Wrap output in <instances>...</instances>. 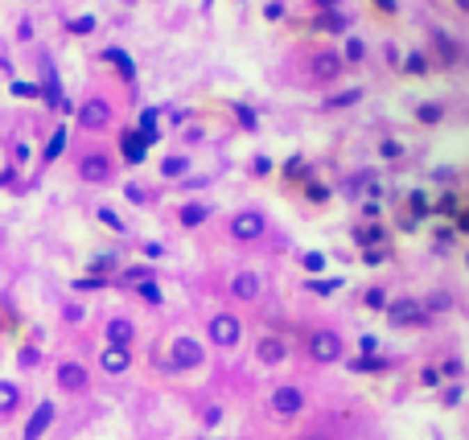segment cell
<instances>
[{"label": "cell", "mask_w": 469, "mask_h": 440, "mask_svg": "<svg viewBox=\"0 0 469 440\" xmlns=\"http://www.w3.org/2000/svg\"><path fill=\"white\" fill-rule=\"evenodd\" d=\"M301 267H305L309 276H321V272H326V256H321V251H305V256H301Z\"/></svg>", "instance_id": "cell-33"}, {"label": "cell", "mask_w": 469, "mask_h": 440, "mask_svg": "<svg viewBox=\"0 0 469 440\" xmlns=\"http://www.w3.org/2000/svg\"><path fill=\"white\" fill-rule=\"evenodd\" d=\"M255 358H260L264 366H280L284 358H288V342L276 338V333H268V338H260V342H255Z\"/></svg>", "instance_id": "cell-15"}, {"label": "cell", "mask_w": 469, "mask_h": 440, "mask_svg": "<svg viewBox=\"0 0 469 440\" xmlns=\"http://www.w3.org/2000/svg\"><path fill=\"white\" fill-rule=\"evenodd\" d=\"M103 342H111V346H132V342H136V325H132V317H107V325H103Z\"/></svg>", "instance_id": "cell-14"}, {"label": "cell", "mask_w": 469, "mask_h": 440, "mask_svg": "<svg viewBox=\"0 0 469 440\" xmlns=\"http://www.w3.org/2000/svg\"><path fill=\"white\" fill-rule=\"evenodd\" d=\"M234 116H239V124H243L247 132H255V111H251V107H234Z\"/></svg>", "instance_id": "cell-48"}, {"label": "cell", "mask_w": 469, "mask_h": 440, "mask_svg": "<svg viewBox=\"0 0 469 440\" xmlns=\"http://www.w3.org/2000/svg\"><path fill=\"white\" fill-rule=\"evenodd\" d=\"M301 440H333V437H329V432H305Z\"/></svg>", "instance_id": "cell-62"}, {"label": "cell", "mask_w": 469, "mask_h": 440, "mask_svg": "<svg viewBox=\"0 0 469 440\" xmlns=\"http://www.w3.org/2000/svg\"><path fill=\"white\" fill-rule=\"evenodd\" d=\"M313 25L337 38V33H346V29H350V17H346V13H337V8H321V17H317Z\"/></svg>", "instance_id": "cell-20"}, {"label": "cell", "mask_w": 469, "mask_h": 440, "mask_svg": "<svg viewBox=\"0 0 469 440\" xmlns=\"http://www.w3.org/2000/svg\"><path fill=\"white\" fill-rule=\"evenodd\" d=\"M363 305H367V308H375V313H383V305H387V292H383L379 284H371V288L363 292Z\"/></svg>", "instance_id": "cell-34"}, {"label": "cell", "mask_w": 469, "mask_h": 440, "mask_svg": "<svg viewBox=\"0 0 469 440\" xmlns=\"http://www.w3.org/2000/svg\"><path fill=\"white\" fill-rule=\"evenodd\" d=\"M74 120H79V128H83V132H103V128L116 120V111H111V103H107V99L91 95V99L74 111Z\"/></svg>", "instance_id": "cell-7"}, {"label": "cell", "mask_w": 469, "mask_h": 440, "mask_svg": "<svg viewBox=\"0 0 469 440\" xmlns=\"http://www.w3.org/2000/svg\"><path fill=\"white\" fill-rule=\"evenodd\" d=\"M379 4V13H387V17H395V13H399V4H395V0H375Z\"/></svg>", "instance_id": "cell-58"}, {"label": "cell", "mask_w": 469, "mask_h": 440, "mask_svg": "<svg viewBox=\"0 0 469 440\" xmlns=\"http://www.w3.org/2000/svg\"><path fill=\"white\" fill-rule=\"evenodd\" d=\"M284 173H288V177H296V173H301V157H292V161L284 165Z\"/></svg>", "instance_id": "cell-61"}, {"label": "cell", "mask_w": 469, "mask_h": 440, "mask_svg": "<svg viewBox=\"0 0 469 440\" xmlns=\"http://www.w3.org/2000/svg\"><path fill=\"white\" fill-rule=\"evenodd\" d=\"M408 206H412V219H424V214H432V202H428V198H424L420 189H416V194H412V198H408Z\"/></svg>", "instance_id": "cell-39"}, {"label": "cell", "mask_w": 469, "mask_h": 440, "mask_svg": "<svg viewBox=\"0 0 469 440\" xmlns=\"http://www.w3.org/2000/svg\"><path fill=\"white\" fill-rule=\"evenodd\" d=\"M29 157H33V148H29L25 140H17V144H13V161H17V165H25Z\"/></svg>", "instance_id": "cell-49"}, {"label": "cell", "mask_w": 469, "mask_h": 440, "mask_svg": "<svg viewBox=\"0 0 469 440\" xmlns=\"http://www.w3.org/2000/svg\"><path fill=\"white\" fill-rule=\"evenodd\" d=\"M326 198H329L326 185H309V202H326Z\"/></svg>", "instance_id": "cell-56"}, {"label": "cell", "mask_w": 469, "mask_h": 440, "mask_svg": "<svg viewBox=\"0 0 469 440\" xmlns=\"http://www.w3.org/2000/svg\"><path fill=\"white\" fill-rule=\"evenodd\" d=\"M103 272H116V256H95L91 276H103Z\"/></svg>", "instance_id": "cell-43"}, {"label": "cell", "mask_w": 469, "mask_h": 440, "mask_svg": "<svg viewBox=\"0 0 469 440\" xmlns=\"http://www.w3.org/2000/svg\"><path fill=\"white\" fill-rule=\"evenodd\" d=\"M206 338H210L218 350H231V346H239V342H243V321H239V313H231V308H218V313L206 321Z\"/></svg>", "instance_id": "cell-3"}, {"label": "cell", "mask_w": 469, "mask_h": 440, "mask_svg": "<svg viewBox=\"0 0 469 440\" xmlns=\"http://www.w3.org/2000/svg\"><path fill=\"white\" fill-rule=\"evenodd\" d=\"M13 95H21V99H42V87H33V83H13Z\"/></svg>", "instance_id": "cell-45"}, {"label": "cell", "mask_w": 469, "mask_h": 440, "mask_svg": "<svg viewBox=\"0 0 469 440\" xmlns=\"http://www.w3.org/2000/svg\"><path fill=\"white\" fill-rule=\"evenodd\" d=\"M66 140H70V136H66V128H54V136H49V144H46V152H42V165H54V161L66 152Z\"/></svg>", "instance_id": "cell-22"}, {"label": "cell", "mask_w": 469, "mask_h": 440, "mask_svg": "<svg viewBox=\"0 0 469 440\" xmlns=\"http://www.w3.org/2000/svg\"><path fill=\"white\" fill-rule=\"evenodd\" d=\"M309 284V292H317V297H333V292H342V276H329V280H305Z\"/></svg>", "instance_id": "cell-27"}, {"label": "cell", "mask_w": 469, "mask_h": 440, "mask_svg": "<svg viewBox=\"0 0 469 440\" xmlns=\"http://www.w3.org/2000/svg\"><path fill=\"white\" fill-rule=\"evenodd\" d=\"M124 198H128L132 206H144V198H148V194H144L141 185H124Z\"/></svg>", "instance_id": "cell-51"}, {"label": "cell", "mask_w": 469, "mask_h": 440, "mask_svg": "<svg viewBox=\"0 0 469 440\" xmlns=\"http://www.w3.org/2000/svg\"><path fill=\"white\" fill-rule=\"evenodd\" d=\"M202 362H206V346H202L198 338H189V333L173 338V346H169V354H165V366H169V375H186V370H198Z\"/></svg>", "instance_id": "cell-1"}, {"label": "cell", "mask_w": 469, "mask_h": 440, "mask_svg": "<svg viewBox=\"0 0 469 440\" xmlns=\"http://www.w3.org/2000/svg\"><path fill=\"white\" fill-rule=\"evenodd\" d=\"M342 74H346V58H342L337 45H321V49L309 54V79L313 83H337Z\"/></svg>", "instance_id": "cell-4"}, {"label": "cell", "mask_w": 469, "mask_h": 440, "mask_svg": "<svg viewBox=\"0 0 469 440\" xmlns=\"http://www.w3.org/2000/svg\"><path fill=\"white\" fill-rule=\"evenodd\" d=\"M132 288H136V297H141L144 305H161V301H165V297H161V288H157V276H152V280H141V284H132Z\"/></svg>", "instance_id": "cell-28"}, {"label": "cell", "mask_w": 469, "mask_h": 440, "mask_svg": "<svg viewBox=\"0 0 469 440\" xmlns=\"http://www.w3.org/2000/svg\"><path fill=\"white\" fill-rule=\"evenodd\" d=\"M79 177L87 185H107V181H116V161L107 152H83L79 157Z\"/></svg>", "instance_id": "cell-8"}, {"label": "cell", "mask_w": 469, "mask_h": 440, "mask_svg": "<svg viewBox=\"0 0 469 440\" xmlns=\"http://www.w3.org/2000/svg\"><path fill=\"white\" fill-rule=\"evenodd\" d=\"M70 33H95V17H74L70 21Z\"/></svg>", "instance_id": "cell-47"}, {"label": "cell", "mask_w": 469, "mask_h": 440, "mask_svg": "<svg viewBox=\"0 0 469 440\" xmlns=\"http://www.w3.org/2000/svg\"><path fill=\"white\" fill-rule=\"evenodd\" d=\"M432 214H440V219H449V214H457V198H453V194H445V198H436V202H432Z\"/></svg>", "instance_id": "cell-37"}, {"label": "cell", "mask_w": 469, "mask_h": 440, "mask_svg": "<svg viewBox=\"0 0 469 440\" xmlns=\"http://www.w3.org/2000/svg\"><path fill=\"white\" fill-rule=\"evenodd\" d=\"M404 70H408V74H416V79H420L424 70H428V58H424L420 49H412V54H408V58H404Z\"/></svg>", "instance_id": "cell-35"}, {"label": "cell", "mask_w": 469, "mask_h": 440, "mask_svg": "<svg viewBox=\"0 0 469 440\" xmlns=\"http://www.w3.org/2000/svg\"><path fill=\"white\" fill-rule=\"evenodd\" d=\"M379 152H383L387 161H399V157H404V144H399V140H383V144H379Z\"/></svg>", "instance_id": "cell-42"}, {"label": "cell", "mask_w": 469, "mask_h": 440, "mask_svg": "<svg viewBox=\"0 0 469 440\" xmlns=\"http://www.w3.org/2000/svg\"><path fill=\"white\" fill-rule=\"evenodd\" d=\"M21 387H17V383H8V379H0V420H4V416H17V411H21Z\"/></svg>", "instance_id": "cell-19"}, {"label": "cell", "mask_w": 469, "mask_h": 440, "mask_svg": "<svg viewBox=\"0 0 469 440\" xmlns=\"http://www.w3.org/2000/svg\"><path fill=\"white\" fill-rule=\"evenodd\" d=\"M144 256H148V260H161V256H165V247H161V243H144Z\"/></svg>", "instance_id": "cell-57"}, {"label": "cell", "mask_w": 469, "mask_h": 440, "mask_svg": "<svg viewBox=\"0 0 469 440\" xmlns=\"http://www.w3.org/2000/svg\"><path fill=\"white\" fill-rule=\"evenodd\" d=\"M342 58H346V66L367 62V42H363V38H346V42H342Z\"/></svg>", "instance_id": "cell-23"}, {"label": "cell", "mask_w": 469, "mask_h": 440, "mask_svg": "<svg viewBox=\"0 0 469 440\" xmlns=\"http://www.w3.org/2000/svg\"><path fill=\"white\" fill-rule=\"evenodd\" d=\"M313 4H317V8H337L342 0H313Z\"/></svg>", "instance_id": "cell-63"}, {"label": "cell", "mask_w": 469, "mask_h": 440, "mask_svg": "<svg viewBox=\"0 0 469 440\" xmlns=\"http://www.w3.org/2000/svg\"><path fill=\"white\" fill-rule=\"evenodd\" d=\"M227 292H231L234 301H243V305L260 301V276H255V272H234L231 284H227Z\"/></svg>", "instance_id": "cell-13"}, {"label": "cell", "mask_w": 469, "mask_h": 440, "mask_svg": "<svg viewBox=\"0 0 469 440\" xmlns=\"http://www.w3.org/2000/svg\"><path fill=\"white\" fill-rule=\"evenodd\" d=\"M251 169H255V177H268V173H272V161H268V157H255V161H251Z\"/></svg>", "instance_id": "cell-55"}, {"label": "cell", "mask_w": 469, "mask_h": 440, "mask_svg": "<svg viewBox=\"0 0 469 440\" xmlns=\"http://www.w3.org/2000/svg\"><path fill=\"white\" fill-rule=\"evenodd\" d=\"M350 370H358V375H383V370H391V362L379 358V354H363V358L350 362Z\"/></svg>", "instance_id": "cell-21"}, {"label": "cell", "mask_w": 469, "mask_h": 440, "mask_svg": "<svg viewBox=\"0 0 469 440\" xmlns=\"http://www.w3.org/2000/svg\"><path fill=\"white\" fill-rule=\"evenodd\" d=\"M354 103H363V91H342V95H333V99H326V111H342V107H354Z\"/></svg>", "instance_id": "cell-26"}, {"label": "cell", "mask_w": 469, "mask_h": 440, "mask_svg": "<svg viewBox=\"0 0 469 440\" xmlns=\"http://www.w3.org/2000/svg\"><path fill=\"white\" fill-rule=\"evenodd\" d=\"M74 288H79V292H95V288H107V276H79V280H74Z\"/></svg>", "instance_id": "cell-40"}, {"label": "cell", "mask_w": 469, "mask_h": 440, "mask_svg": "<svg viewBox=\"0 0 469 440\" xmlns=\"http://www.w3.org/2000/svg\"><path fill=\"white\" fill-rule=\"evenodd\" d=\"M305 354H309V362H317V366H333V362H342L346 342H342L337 329H313V333L305 338Z\"/></svg>", "instance_id": "cell-2"}, {"label": "cell", "mask_w": 469, "mask_h": 440, "mask_svg": "<svg viewBox=\"0 0 469 440\" xmlns=\"http://www.w3.org/2000/svg\"><path fill=\"white\" fill-rule=\"evenodd\" d=\"M210 214H214V210H210L206 202H186V206L177 210V222H182L186 230H198V226H206V222H210Z\"/></svg>", "instance_id": "cell-16"}, {"label": "cell", "mask_w": 469, "mask_h": 440, "mask_svg": "<svg viewBox=\"0 0 469 440\" xmlns=\"http://www.w3.org/2000/svg\"><path fill=\"white\" fill-rule=\"evenodd\" d=\"M383 260H387V256H383V251H379V247H363V264H367V267L383 264Z\"/></svg>", "instance_id": "cell-52"}, {"label": "cell", "mask_w": 469, "mask_h": 440, "mask_svg": "<svg viewBox=\"0 0 469 440\" xmlns=\"http://www.w3.org/2000/svg\"><path fill=\"white\" fill-rule=\"evenodd\" d=\"M436 370H440V379H449V383H457V379L466 375V362H461V358H445V362H440Z\"/></svg>", "instance_id": "cell-31"}, {"label": "cell", "mask_w": 469, "mask_h": 440, "mask_svg": "<svg viewBox=\"0 0 469 440\" xmlns=\"http://www.w3.org/2000/svg\"><path fill=\"white\" fill-rule=\"evenodd\" d=\"M420 383H424V387H440L445 379H440V370H436V366H424V370H420Z\"/></svg>", "instance_id": "cell-46"}, {"label": "cell", "mask_w": 469, "mask_h": 440, "mask_svg": "<svg viewBox=\"0 0 469 440\" xmlns=\"http://www.w3.org/2000/svg\"><path fill=\"white\" fill-rule=\"evenodd\" d=\"M99 370L103 375H128L132 370V346H103L99 350Z\"/></svg>", "instance_id": "cell-11"}, {"label": "cell", "mask_w": 469, "mask_h": 440, "mask_svg": "<svg viewBox=\"0 0 469 440\" xmlns=\"http://www.w3.org/2000/svg\"><path fill=\"white\" fill-rule=\"evenodd\" d=\"M387 313V321L395 325V329H408V325H428V313H424L420 301H412V297H404V301H387L383 305Z\"/></svg>", "instance_id": "cell-9"}, {"label": "cell", "mask_w": 469, "mask_h": 440, "mask_svg": "<svg viewBox=\"0 0 469 440\" xmlns=\"http://www.w3.org/2000/svg\"><path fill=\"white\" fill-rule=\"evenodd\" d=\"M136 132L144 136V144H157V111H141V128Z\"/></svg>", "instance_id": "cell-32"}, {"label": "cell", "mask_w": 469, "mask_h": 440, "mask_svg": "<svg viewBox=\"0 0 469 440\" xmlns=\"http://www.w3.org/2000/svg\"><path fill=\"white\" fill-rule=\"evenodd\" d=\"M309 407V395H305V387H296V383H284L276 387L272 395H268V411L276 416V420H292V416H301Z\"/></svg>", "instance_id": "cell-5"}, {"label": "cell", "mask_w": 469, "mask_h": 440, "mask_svg": "<svg viewBox=\"0 0 469 440\" xmlns=\"http://www.w3.org/2000/svg\"><path fill=\"white\" fill-rule=\"evenodd\" d=\"M152 276H157L152 267L132 264V267H124V272H120V284H128V288H132V284H141V280H152Z\"/></svg>", "instance_id": "cell-29"}, {"label": "cell", "mask_w": 469, "mask_h": 440, "mask_svg": "<svg viewBox=\"0 0 469 440\" xmlns=\"http://www.w3.org/2000/svg\"><path fill=\"white\" fill-rule=\"evenodd\" d=\"M54 420H58V403H42V407H33V416H29V424H25V432H21V440H42L54 428Z\"/></svg>", "instance_id": "cell-12"}, {"label": "cell", "mask_w": 469, "mask_h": 440, "mask_svg": "<svg viewBox=\"0 0 469 440\" xmlns=\"http://www.w3.org/2000/svg\"><path fill=\"white\" fill-rule=\"evenodd\" d=\"M62 317H66V321H74V325H79V321H83V317H87V308H83V305H66V308H62Z\"/></svg>", "instance_id": "cell-54"}, {"label": "cell", "mask_w": 469, "mask_h": 440, "mask_svg": "<svg viewBox=\"0 0 469 440\" xmlns=\"http://www.w3.org/2000/svg\"><path fill=\"white\" fill-rule=\"evenodd\" d=\"M103 62H111V66L120 70V79H124V83H136V62H132L120 45H107V49H103Z\"/></svg>", "instance_id": "cell-18"}, {"label": "cell", "mask_w": 469, "mask_h": 440, "mask_svg": "<svg viewBox=\"0 0 469 440\" xmlns=\"http://www.w3.org/2000/svg\"><path fill=\"white\" fill-rule=\"evenodd\" d=\"M264 235H268V214L255 210V206L239 210V214L231 219V239L234 243H260Z\"/></svg>", "instance_id": "cell-6"}, {"label": "cell", "mask_w": 469, "mask_h": 440, "mask_svg": "<svg viewBox=\"0 0 469 440\" xmlns=\"http://www.w3.org/2000/svg\"><path fill=\"white\" fill-rule=\"evenodd\" d=\"M358 350H363V354H379V338H375V333H363V338H358Z\"/></svg>", "instance_id": "cell-53"}, {"label": "cell", "mask_w": 469, "mask_h": 440, "mask_svg": "<svg viewBox=\"0 0 469 440\" xmlns=\"http://www.w3.org/2000/svg\"><path fill=\"white\" fill-rule=\"evenodd\" d=\"M445 403L457 407V403H461V387H449V391H445Z\"/></svg>", "instance_id": "cell-60"}, {"label": "cell", "mask_w": 469, "mask_h": 440, "mask_svg": "<svg viewBox=\"0 0 469 440\" xmlns=\"http://www.w3.org/2000/svg\"><path fill=\"white\" fill-rule=\"evenodd\" d=\"M363 214H367V219H379V214H383V206H379V202H363Z\"/></svg>", "instance_id": "cell-59"}, {"label": "cell", "mask_w": 469, "mask_h": 440, "mask_svg": "<svg viewBox=\"0 0 469 440\" xmlns=\"http://www.w3.org/2000/svg\"><path fill=\"white\" fill-rule=\"evenodd\" d=\"M354 239H358L363 247H379V243L387 239V230H383V226H379V222L371 219V226H358V230H354Z\"/></svg>", "instance_id": "cell-24"}, {"label": "cell", "mask_w": 469, "mask_h": 440, "mask_svg": "<svg viewBox=\"0 0 469 440\" xmlns=\"http://www.w3.org/2000/svg\"><path fill=\"white\" fill-rule=\"evenodd\" d=\"M120 152H124V161H128V165H144L148 144H144L141 132H124V136H120Z\"/></svg>", "instance_id": "cell-17"}, {"label": "cell", "mask_w": 469, "mask_h": 440, "mask_svg": "<svg viewBox=\"0 0 469 440\" xmlns=\"http://www.w3.org/2000/svg\"><path fill=\"white\" fill-rule=\"evenodd\" d=\"M54 379H58V387H62L66 395H83V391L91 387V375H87V366H83V362H58Z\"/></svg>", "instance_id": "cell-10"}, {"label": "cell", "mask_w": 469, "mask_h": 440, "mask_svg": "<svg viewBox=\"0 0 469 440\" xmlns=\"http://www.w3.org/2000/svg\"><path fill=\"white\" fill-rule=\"evenodd\" d=\"M264 17H268V21H284V4L280 0H268V4H264Z\"/></svg>", "instance_id": "cell-50"}, {"label": "cell", "mask_w": 469, "mask_h": 440, "mask_svg": "<svg viewBox=\"0 0 469 440\" xmlns=\"http://www.w3.org/2000/svg\"><path fill=\"white\" fill-rule=\"evenodd\" d=\"M436 42H440V54H445V62H457V42H453V38L436 33Z\"/></svg>", "instance_id": "cell-44"}, {"label": "cell", "mask_w": 469, "mask_h": 440, "mask_svg": "<svg viewBox=\"0 0 469 440\" xmlns=\"http://www.w3.org/2000/svg\"><path fill=\"white\" fill-rule=\"evenodd\" d=\"M420 305H424V313H428V317L449 313V308H453V292H445V288H440V292H432V297H428V301H420Z\"/></svg>", "instance_id": "cell-25"}, {"label": "cell", "mask_w": 469, "mask_h": 440, "mask_svg": "<svg viewBox=\"0 0 469 440\" xmlns=\"http://www.w3.org/2000/svg\"><path fill=\"white\" fill-rule=\"evenodd\" d=\"M99 222H103V226H111L116 235H124V219H120L116 210H107V206H99Z\"/></svg>", "instance_id": "cell-41"}, {"label": "cell", "mask_w": 469, "mask_h": 440, "mask_svg": "<svg viewBox=\"0 0 469 440\" xmlns=\"http://www.w3.org/2000/svg\"><path fill=\"white\" fill-rule=\"evenodd\" d=\"M186 169H189V161H186V157H169V161L161 165V173L169 177V181H173V177H182Z\"/></svg>", "instance_id": "cell-38"}, {"label": "cell", "mask_w": 469, "mask_h": 440, "mask_svg": "<svg viewBox=\"0 0 469 440\" xmlns=\"http://www.w3.org/2000/svg\"><path fill=\"white\" fill-rule=\"evenodd\" d=\"M38 362H42V350H38V346H21V354H17V366H21V370H33Z\"/></svg>", "instance_id": "cell-36"}, {"label": "cell", "mask_w": 469, "mask_h": 440, "mask_svg": "<svg viewBox=\"0 0 469 440\" xmlns=\"http://www.w3.org/2000/svg\"><path fill=\"white\" fill-rule=\"evenodd\" d=\"M416 120H420V124H440V120H445V107H440V103H420V107H416Z\"/></svg>", "instance_id": "cell-30"}]
</instances>
